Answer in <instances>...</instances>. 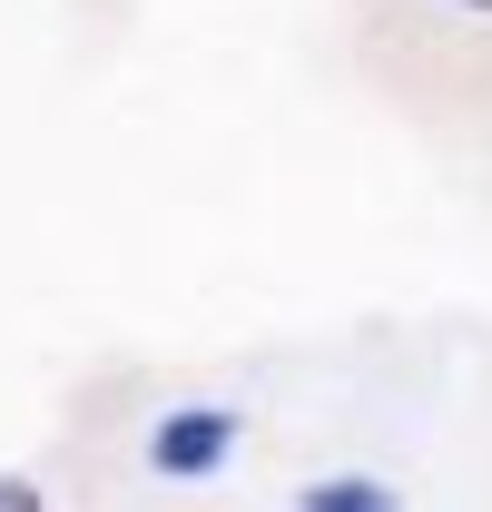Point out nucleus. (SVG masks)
Here are the masks:
<instances>
[{
	"mask_svg": "<svg viewBox=\"0 0 492 512\" xmlns=\"http://www.w3.org/2000/svg\"><path fill=\"white\" fill-rule=\"evenodd\" d=\"M296 512H404V493L384 473H306L296 483Z\"/></svg>",
	"mask_w": 492,
	"mask_h": 512,
	"instance_id": "obj_2",
	"label": "nucleus"
},
{
	"mask_svg": "<svg viewBox=\"0 0 492 512\" xmlns=\"http://www.w3.org/2000/svg\"><path fill=\"white\" fill-rule=\"evenodd\" d=\"M0 512H50V493H40L30 473H0Z\"/></svg>",
	"mask_w": 492,
	"mask_h": 512,
	"instance_id": "obj_3",
	"label": "nucleus"
},
{
	"mask_svg": "<svg viewBox=\"0 0 492 512\" xmlns=\"http://www.w3.org/2000/svg\"><path fill=\"white\" fill-rule=\"evenodd\" d=\"M237 444H246V414L237 404H168L158 424H148V444H138V463L158 473V483H217L227 463H237Z\"/></svg>",
	"mask_w": 492,
	"mask_h": 512,
	"instance_id": "obj_1",
	"label": "nucleus"
},
{
	"mask_svg": "<svg viewBox=\"0 0 492 512\" xmlns=\"http://www.w3.org/2000/svg\"><path fill=\"white\" fill-rule=\"evenodd\" d=\"M453 10H473V20H492V0H453Z\"/></svg>",
	"mask_w": 492,
	"mask_h": 512,
	"instance_id": "obj_4",
	"label": "nucleus"
}]
</instances>
